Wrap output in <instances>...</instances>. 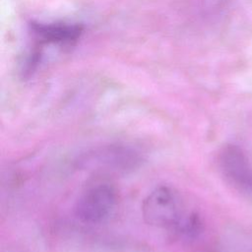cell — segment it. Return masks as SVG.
Segmentation results:
<instances>
[{"label": "cell", "instance_id": "5b68a950", "mask_svg": "<svg viewBox=\"0 0 252 252\" xmlns=\"http://www.w3.org/2000/svg\"><path fill=\"white\" fill-rule=\"evenodd\" d=\"M30 29L40 45H71L77 42L84 32L83 25L72 23L32 22Z\"/></svg>", "mask_w": 252, "mask_h": 252}, {"label": "cell", "instance_id": "277c9868", "mask_svg": "<svg viewBox=\"0 0 252 252\" xmlns=\"http://www.w3.org/2000/svg\"><path fill=\"white\" fill-rule=\"evenodd\" d=\"M218 164L224 180L237 192L252 198V165L236 145H224L218 155Z\"/></svg>", "mask_w": 252, "mask_h": 252}, {"label": "cell", "instance_id": "7a4b0ae2", "mask_svg": "<svg viewBox=\"0 0 252 252\" xmlns=\"http://www.w3.org/2000/svg\"><path fill=\"white\" fill-rule=\"evenodd\" d=\"M141 162L142 156L134 148L111 144L84 154L78 160V166L86 170L128 172L137 168Z\"/></svg>", "mask_w": 252, "mask_h": 252}, {"label": "cell", "instance_id": "6da1fadb", "mask_svg": "<svg viewBox=\"0 0 252 252\" xmlns=\"http://www.w3.org/2000/svg\"><path fill=\"white\" fill-rule=\"evenodd\" d=\"M192 211H188L179 193L169 186L152 190L142 204V216L151 226L175 232Z\"/></svg>", "mask_w": 252, "mask_h": 252}, {"label": "cell", "instance_id": "3957f363", "mask_svg": "<svg viewBox=\"0 0 252 252\" xmlns=\"http://www.w3.org/2000/svg\"><path fill=\"white\" fill-rule=\"evenodd\" d=\"M117 205V191L109 183H97L88 188L75 206L76 218L86 224L107 220Z\"/></svg>", "mask_w": 252, "mask_h": 252}]
</instances>
